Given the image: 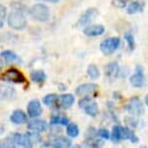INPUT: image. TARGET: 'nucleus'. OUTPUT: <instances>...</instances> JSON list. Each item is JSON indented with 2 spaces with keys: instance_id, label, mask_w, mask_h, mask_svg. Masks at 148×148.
Here are the masks:
<instances>
[{
  "instance_id": "obj_41",
  "label": "nucleus",
  "mask_w": 148,
  "mask_h": 148,
  "mask_svg": "<svg viewBox=\"0 0 148 148\" xmlns=\"http://www.w3.org/2000/svg\"><path fill=\"white\" fill-rule=\"evenodd\" d=\"M144 102H145V105H146V106H147V107H148V94L146 95V96H145Z\"/></svg>"
},
{
  "instance_id": "obj_35",
  "label": "nucleus",
  "mask_w": 148,
  "mask_h": 148,
  "mask_svg": "<svg viewBox=\"0 0 148 148\" xmlns=\"http://www.w3.org/2000/svg\"><path fill=\"white\" fill-rule=\"evenodd\" d=\"M128 127H133V128H136L138 126V119L136 118H133V117H130V118H126L125 120Z\"/></svg>"
},
{
  "instance_id": "obj_31",
  "label": "nucleus",
  "mask_w": 148,
  "mask_h": 148,
  "mask_svg": "<svg viewBox=\"0 0 148 148\" xmlns=\"http://www.w3.org/2000/svg\"><path fill=\"white\" fill-rule=\"evenodd\" d=\"M11 7H12L14 10L19 11V12H22L24 14H28V12H29L28 8L22 3H19V2H13V3L11 4Z\"/></svg>"
},
{
  "instance_id": "obj_20",
  "label": "nucleus",
  "mask_w": 148,
  "mask_h": 148,
  "mask_svg": "<svg viewBox=\"0 0 148 148\" xmlns=\"http://www.w3.org/2000/svg\"><path fill=\"white\" fill-rule=\"evenodd\" d=\"M121 131H122V139L123 140L129 139L132 143H138V140H139L138 138L136 136V134L134 133L129 127H122Z\"/></svg>"
},
{
  "instance_id": "obj_15",
  "label": "nucleus",
  "mask_w": 148,
  "mask_h": 148,
  "mask_svg": "<svg viewBox=\"0 0 148 148\" xmlns=\"http://www.w3.org/2000/svg\"><path fill=\"white\" fill-rule=\"evenodd\" d=\"M27 128L31 131H35V132L39 133H43L46 132L49 128L47 122L46 120H42V119H32L27 123Z\"/></svg>"
},
{
  "instance_id": "obj_25",
  "label": "nucleus",
  "mask_w": 148,
  "mask_h": 148,
  "mask_svg": "<svg viewBox=\"0 0 148 148\" xmlns=\"http://www.w3.org/2000/svg\"><path fill=\"white\" fill-rule=\"evenodd\" d=\"M66 133L70 138H77L79 135V128L75 123H69L66 128Z\"/></svg>"
},
{
  "instance_id": "obj_38",
  "label": "nucleus",
  "mask_w": 148,
  "mask_h": 148,
  "mask_svg": "<svg viewBox=\"0 0 148 148\" xmlns=\"http://www.w3.org/2000/svg\"><path fill=\"white\" fill-rule=\"evenodd\" d=\"M5 133V126L4 124H2L1 122H0V135H3Z\"/></svg>"
},
{
  "instance_id": "obj_7",
  "label": "nucleus",
  "mask_w": 148,
  "mask_h": 148,
  "mask_svg": "<svg viewBox=\"0 0 148 148\" xmlns=\"http://www.w3.org/2000/svg\"><path fill=\"white\" fill-rule=\"evenodd\" d=\"M98 16V10L96 8H89L79 16V21H77V25L80 27H86L90 25L94 19L97 18Z\"/></svg>"
},
{
  "instance_id": "obj_10",
  "label": "nucleus",
  "mask_w": 148,
  "mask_h": 148,
  "mask_svg": "<svg viewBox=\"0 0 148 148\" xmlns=\"http://www.w3.org/2000/svg\"><path fill=\"white\" fill-rule=\"evenodd\" d=\"M72 146V140L67 136H56L43 144V147L67 148Z\"/></svg>"
},
{
  "instance_id": "obj_16",
  "label": "nucleus",
  "mask_w": 148,
  "mask_h": 148,
  "mask_svg": "<svg viewBox=\"0 0 148 148\" xmlns=\"http://www.w3.org/2000/svg\"><path fill=\"white\" fill-rule=\"evenodd\" d=\"M83 33L87 37H97V36L104 34L105 27L102 24H90L85 27Z\"/></svg>"
},
{
  "instance_id": "obj_22",
  "label": "nucleus",
  "mask_w": 148,
  "mask_h": 148,
  "mask_svg": "<svg viewBox=\"0 0 148 148\" xmlns=\"http://www.w3.org/2000/svg\"><path fill=\"white\" fill-rule=\"evenodd\" d=\"M84 110V112L87 114V115L91 116V117H95L98 115L99 113V108H98V105L96 102L90 101L87 105L85 106L84 108H82Z\"/></svg>"
},
{
  "instance_id": "obj_33",
  "label": "nucleus",
  "mask_w": 148,
  "mask_h": 148,
  "mask_svg": "<svg viewBox=\"0 0 148 148\" xmlns=\"http://www.w3.org/2000/svg\"><path fill=\"white\" fill-rule=\"evenodd\" d=\"M130 1H132V0H112V5L118 9H123L127 6L128 2Z\"/></svg>"
},
{
  "instance_id": "obj_36",
  "label": "nucleus",
  "mask_w": 148,
  "mask_h": 148,
  "mask_svg": "<svg viewBox=\"0 0 148 148\" xmlns=\"http://www.w3.org/2000/svg\"><path fill=\"white\" fill-rule=\"evenodd\" d=\"M13 38V35L11 33H3L0 37V41L1 42H9L10 39Z\"/></svg>"
},
{
  "instance_id": "obj_32",
  "label": "nucleus",
  "mask_w": 148,
  "mask_h": 148,
  "mask_svg": "<svg viewBox=\"0 0 148 148\" xmlns=\"http://www.w3.org/2000/svg\"><path fill=\"white\" fill-rule=\"evenodd\" d=\"M27 135L29 136V138H31V140L33 141V143H34V144L42 141V136H41V135H39V132L32 131V132L27 133Z\"/></svg>"
},
{
  "instance_id": "obj_18",
  "label": "nucleus",
  "mask_w": 148,
  "mask_h": 148,
  "mask_svg": "<svg viewBox=\"0 0 148 148\" xmlns=\"http://www.w3.org/2000/svg\"><path fill=\"white\" fill-rule=\"evenodd\" d=\"M75 104V96L73 94H63L58 97L57 105L59 106L61 108H70L73 105Z\"/></svg>"
},
{
  "instance_id": "obj_24",
  "label": "nucleus",
  "mask_w": 148,
  "mask_h": 148,
  "mask_svg": "<svg viewBox=\"0 0 148 148\" xmlns=\"http://www.w3.org/2000/svg\"><path fill=\"white\" fill-rule=\"evenodd\" d=\"M51 124L53 126H56V125L67 126L69 124V119L66 116L62 115H52L51 118Z\"/></svg>"
},
{
  "instance_id": "obj_6",
  "label": "nucleus",
  "mask_w": 148,
  "mask_h": 148,
  "mask_svg": "<svg viewBox=\"0 0 148 148\" xmlns=\"http://www.w3.org/2000/svg\"><path fill=\"white\" fill-rule=\"evenodd\" d=\"M126 110L129 112L131 115L138 117L140 116L144 113V107L142 104L141 100L139 99V97H133L130 99V101L128 102V104L126 105Z\"/></svg>"
},
{
  "instance_id": "obj_5",
  "label": "nucleus",
  "mask_w": 148,
  "mask_h": 148,
  "mask_svg": "<svg viewBox=\"0 0 148 148\" xmlns=\"http://www.w3.org/2000/svg\"><path fill=\"white\" fill-rule=\"evenodd\" d=\"M121 41L117 37H110L104 40L100 45V49L104 55H110L120 47Z\"/></svg>"
},
{
  "instance_id": "obj_4",
  "label": "nucleus",
  "mask_w": 148,
  "mask_h": 148,
  "mask_svg": "<svg viewBox=\"0 0 148 148\" xmlns=\"http://www.w3.org/2000/svg\"><path fill=\"white\" fill-rule=\"evenodd\" d=\"M0 79L3 80V82L16 83V84L23 83L25 82V77L23 76V74H22L19 70L16 68L8 69L7 71H5V73H3V74L1 75Z\"/></svg>"
},
{
  "instance_id": "obj_21",
  "label": "nucleus",
  "mask_w": 148,
  "mask_h": 148,
  "mask_svg": "<svg viewBox=\"0 0 148 148\" xmlns=\"http://www.w3.org/2000/svg\"><path fill=\"white\" fill-rule=\"evenodd\" d=\"M144 8V2L142 1H135L128 5L127 7V14L129 15H135V14L141 12Z\"/></svg>"
},
{
  "instance_id": "obj_37",
  "label": "nucleus",
  "mask_w": 148,
  "mask_h": 148,
  "mask_svg": "<svg viewBox=\"0 0 148 148\" xmlns=\"http://www.w3.org/2000/svg\"><path fill=\"white\" fill-rule=\"evenodd\" d=\"M7 16V9L6 7L4 6V5L0 4V18H1L2 19L6 18Z\"/></svg>"
},
{
  "instance_id": "obj_28",
  "label": "nucleus",
  "mask_w": 148,
  "mask_h": 148,
  "mask_svg": "<svg viewBox=\"0 0 148 148\" xmlns=\"http://www.w3.org/2000/svg\"><path fill=\"white\" fill-rule=\"evenodd\" d=\"M87 75L88 77H90L91 79H97L98 77H100V72H99V69L96 65L94 64H91L87 67Z\"/></svg>"
},
{
  "instance_id": "obj_1",
  "label": "nucleus",
  "mask_w": 148,
  "mask_h": 148,
  "mask_svg": "<svg viewBox=\"0 0 148 148\" xmlns=\"http://www.w3.org/2000/svg\"><path fill=\"white\" fill-rule=\"evenodd\" d=\"M26 14L19 12V11H13L9 14L7 18L8 25L14 30L16 31H21L23 30L27 25V21H26Z\"/></svg>"
},
{
  "instance_id": "obj_34",
  "label": "nucleus",
  "mask_w": 148,
  "mask_h": 148,
  "mask_svg": "<svg viewBox=\"0 0 148 148\" xmlns=\"http://www.w3.org/2000/svg\"><path fill=\"white\" fill-rule=\"evenodd\" d=\"M98 133V136H99V138H101L103 139H110V133L108 132V130L107 129H99L97 131Z\"/></svg>"
},
{
  "instance_id": "obj_13",
  "label": "nucleus",
  "mask_w": 148,
  "mask_h": 148,
  "mask_svg": "<svg viewBox=\"0 0 148 148\" xmlns=\"http://www.w3.org/2000/svg\"><path fill=\"white\" fill-rule=\"evenodd\" d=\"M27 113L31 118H37L43 113V108L40 101L37 99L31 100L27 105Z\"/></svg>"
},
{
  "instance_id": "obj_9",
  "label": "nucleus",
  "mask_w": 148,
  "mask_h": 148,
  "mask_svg": "<svg viewBox=\"0 0 148 148\" xmlns=\"http://www.w3.org/2000/svg\"><path fill=\"white\" fill-rule=\"evenodd\" d=\"M11 138H13L14 143L16 144V146H21V147H26L30 148L33 147V141L31 138H29V136L26 134H19V133H14L10 134Z\"/></svg>"
},
{
  "instance_id": "obj_11",
  "label": "nucleus",
  "mask_w": 148,
  "mask_h": 148,
  "mask_svg": "<svg viewBox=\"0 0 148 148\" xmlns=\"http://www.w3.org/2000/svg\"><path fill=\"white\" fill-rule=\"evenodd\" d=\"M98 133L97 130L94 128H91L86 133V138L84 140L85 146L88 147H100L103 145V141L101 139H98Z\"/></svg>"
},
{
  "instance_id": "obj_27",
  "label": "nucleus",
  "mask_w": 148,
  "mask_h": 148,
  "mask_svg": "<svg viewBox=\"0 0 148 148\" xmlns=\"http://www.w3.org/2000/svg\"><path fill=\"white\" fill-rule=\"evenodd\" d=\"M58 97L56 94L51 93V94H47L43 98V103L46 106H53L55 104H57L58 102Z\"/></svg>"
},
{
  "instance_id": "obj_19",
  "label": "nucleus",
  "mask_w": 148,
  "mask_h": 148,
  "mask_svg": "<svg viewBox=\"0 0 148 148\" xmlns=\"http://www.w3.org/2000/svg\"><path fill=\"white\" fill-rule=\"evenodd\" d=\"M0 57L4 61L5 63H14V62H21V58L18 57V55L12 51H3L0 53Z\"/></svg>"
},
{
  "instance_id": "obj_17",
  "label": "nucleus",
  "mask_w": 148,
  "mask_h": 148,
  "mask_svg": "<svg viewBox=\"0 0 148 148\" xmlns=\"http://www.w3.org/2000/svg\"><path fill=\"white\" fill-rule=\"evenodd\" d=\"M10 121L16 125H22L28 122V117L26 113L21 110H16L10 116Z\"/></svg>"
},
{
  "instance_id": "obj_29",
  "label": "nucleus",
  "mask_w": 148,
  "mask_h": 148,
  "mask_svg": "<svg viewBox=\"0 0 148 148\" xmlns=\"http://www.w3.org/2000/svg\"><path fill=\"white\" fill-rule=\"evenodd\" d=\"M124 38H125V40H126V42H127L130 51H133L134 49H136V40H135L134 35L131 32H128V33H126V34L124 35Z\"/></svg>"
},
{
  "instance_id": "obj_39",
  "label": "nucleus",
  "mask_w": 148,
  "mask_h": 148,
  "mask_svg": "<svg viewBox=\"0 0 148 148\" xmlns=\"http://www.w3.org/2000/svg\"><path fill=\"white\" fill-rule=\"evenodd\" d=\"M39 1H45V2H51V3H57L59 0H39Z\"/></svg>"
},
{
  "instance_id": "obj_23",
  "label": "nucleus",
  "mask_w": 148,
  "mask_h": 148,
  "mask_svg": "<svg viewBox=\"0 0 148 148\" xmlns=\"http://www.w3.org/2000/svg\"><path fill=\"white\" fill-rule=\"evenodd\" d=\"M30 79L36 83H42L47 79V75L43 70H35L30 74Z\"/></svg>"
},
{
  "instance_id": "obj_8",
  "label": "nucleus",
  "mask_w": 148,
  "mask_h": 148,
  "mask_svg": "<svg viewBox=\"0 0 148 148\" xmlns=\"http://www.w3.org/2000/svg\"><path fill=\"white\" fill-rule=\"evenodd\" d=\"M130 82L136 88L143 87L145 82V77H144V69L141 65H138L136 67L135 74L132 75L130 77Z\"/></svg>"
},
{
  "instance_id": "obj_30",
  "label": "nucleus",
  "mask_w": 148,
  "mask_h": 148,
  "mask_svg": "<svg viewBox=\"0 0 148 148\" xmlns=\"http://www.w3.org/2000/svg\"><path fill=\"white\" fill-rule=\"evenodd\" d=\"M14 147H16V144L14 143L13 138H11L10 135L8 136L7 138L0 140V148H14Z\"/></svg>"
},
{
  "instance_id": "obj_2",
  "label": "nucleus",
  "mask_w": 148,
  "mask_h": 148,
  "mask_svg": "<svg viewBox=\"0 0 148 148\" xmlns=\"http://www.w3.org/2000/svg\"><path fill=\"white\" fill-rule=\"evenodd\" d=\"M28 14L30 16L39 22H46L51 18V11L49 8L45 4L38 3L33 5L31 8H29Z\"/></svg>"
},
{
  "instance_id": "obj_14",
  "label": "nucleus",
  "mask_w": 148,
  "mask_h": 148,
  "mask_svg": "<svg viewBox=\"0 0 148 148\" xmlns=\"http://www.w3.org/2000/svg\"><path fill=\"white\" fill-rule=\"evenodd\" d=\"M98 90V85L96 83H83L77 86L76 89V94L77 96H90Z\"/></svg>"
},
{
  "instance_id": "obj_3",
  "label": "nucleus",
  "mask_w": 148,
  "mask_h": 148,
  "mask_svg": "<svg viewBox=\"0 0 148 148\" xmlns=\"http://www.w3.org/2000/svg\"><path fill=\"white\" fill-rule=\"evenodd\" d=\"M128 71L119 66L117 62H110L105 67V75L110 80L116 79L117 77H123L127 75Z\"/></svg>"
},
{
  "instance_id": "obj_40",
  "label": "nucleus",
  "mask_w": 148,
  "mask_h": 148,
  "mask_svg": "<svg viewBox=\"0 0 148 148\" xmlns=\"http://www.w3.org/2000/svg\"><path fill=\"white\" fill-rule=\"evenodd\" d=\"M4 26V22H3V19H2L1 18H0V29L2 28V27Z\"/></svg>"
},
{
  "instance_id": "obj_26",
  "label": "nucleus",
  "mask_w": 148,
  "mask_h": 148,
  "mask_svg": "<svg viewBox=\"0 0 148 148\" xmlns=\"http://www.w3.org/2000/svg\"><path fill=\"white\" fill-rule=\"evenodd\" d=\"M122 127L120 126H113L112 128V132L110 134V138L114 143H118L122 139Z\"/></svg>"
},
{
  "instance_id": "obj_12",
  "label": "nucleus",
  "mask_w": 148,
  "mask_h": 148,
  "mask_svg": "<svg viewBox=\"0 0 148 148\" xmlns=\"http://www.w3.org/2000/svg\"><path fill=\"white\" fill-rule=\"evenodd\" d=\"M16 96V89L10 85L0 83V103L15 99Z\"/></svg>"
}]
</instances>
